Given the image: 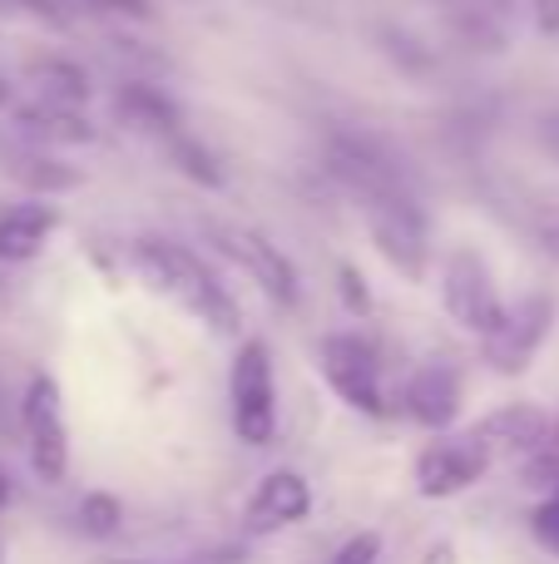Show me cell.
Instances as JSON below:
<instances>
[{"label":"cell","mask_w":559,"mask_h":564,"mask_svg":"<svg viewBox=\"0 0 559 564\" xmlns=\"http://www.w3.org/2000/svg\"><path fill=\"white\" fill-rule=\"evenodd\" d=\"M129 263L134 273L158 292V297L178 302L194 322H204L218 337H233L238 332V307L228 297V288L208 273V263L198 253H188L184 243H168V238H139L129 248Z\"/></svg>","instance_id":"1"},{"label":"cell","mask_w":559,"mask_h":564,"mask_svg":"<svg viewBox=\"0 0 559 564\" xmlns=\"http://www.w3.org/2000/svg\"><path fill=\"white\" fill-rule=\"evenodd\" d=\"M357 208L366 218L376 253L396 268L406 282H421L426 263H431V238H426V214L406 184H382L357 194Z\"/></svg>","instance_id":"2"},{"label":"cell","mask_w":559,"mask_h":564,"mask_svg":"<svg viewBox=\"0 0 559 564\" xmlns=\"http://www.w3.org/2000/svg\"><path fill=\"white\" fill-rule=\"evenodd\" d=\"M228 401H233V431L243 446L263 451L277 441V381L273 351L263 337H248L228 371Z\"/></svg>","instance_id":"3"},{"label":"cell","mask_w":559,"mask_h":564,"mask_svg":"<svg viewBox=\"0 0 559 564\" xmlns=\"http://www.w3.org/2000/svg\"><path fill=\"white\" fill-rule=\"evenodd\" d=\"M441 307H446V317H451L456 327L475 332V337H485V332L505 317V297H501V288H495V273H491V263H485L475 248L461 243V248L446 253Z\"/></svg>","instance_id":"4"},{"label":"cell","mask_w":559,"mask_h":564,"mask_svg":"<svg viewBox=\"0 0 559 564\" xmlns=\"http://www.w3.org/2000/svg\"><path fill=\"white\" fill-rule=\"evenodd\" d=\"M317 367H322L327 387L362 416H386V387H382V361L376 347L357 332H327L317 347Z\"/></svg>","instance_id":"5"},{"label":"cell","mask_w":559,"mask_h":564,"mask_svg":"<svg viewBox=\"0 0 559 564\" xmlns=\"http://www.w3.org/2000/svg\"><path fill=\"white\" fill-rule=\"evenodd\" d=\"M208 243H213L233 268H243L277 307H297V297H303L297 268L267 234H257V228H248V224H223V218H213V224H208Z\"/></svg>","instance_id":"6"},{"label":"cell","mask_w":559,"mask_h":564,"mask_svg":"<svg viewBox=\"0 0 559 564\" xmlns=\"http://www.w3.org/2000/svg\"><path fill=\"white\" fill-rule=\"evenodd\" d=\"M20 426H25L35 476L45 486H59L69 476V426H65V401H59L55 377H30L25 401H20Z\"/></svg>","instance_id":"7"},{"label":"cell","mask_w":559,"mask_h":564,"mask_svg":"<svg viewBox=\"0 0 559 564\" xmlns=\"http://www.w3.org/2000/svg\"><path fill=\"white\" fill-rule=\"evenodd\" d=\"M550 327H555V302L545 297V292H525V297L515 302V307H505V317L481 337L485 361H491L501 377H520V371L535 361V351L545 347Z\"/></svg>","instance_id":"8"},{"label":"cell","mask_w":559,"mask_h":564,"mask_svg":"<svg viewBox=\"0 0 559 564\" xmlns=\"http://www.w3.org/2000/svg\"><path fill=\"white\" fill-rule=\"evenodd\" d=\"M485 470H491V460H485V451L465 431L461 436H441L416 456V490L426 500H451L461 490H471Z\"/></svg>","instance_id":"9"},{"label":"cell","mask_w":559,"mask_h":564,"mask_svg":"<svg viewBox=\"0 0 559 564\" xmlns=\"http://www.w3.org/2000/svg\"><path fill=\"white\" fill-rule=\"evenodd\" d=\"M465 436L485 451L491 466L495 460H525L550 436V411L535 406V401H511V406H495L491 416H481Z\"/></svg>","instance_id":"10"},{"label":"cell","mask_w":559,"mask_h":564,"mask_svg":"<svg viewBox=\"0 0 559 564\" xmlns=\"http://www.w3.org/2000/svg\"><path fill=\"white\" fill-rule=\"evenodd\" d=\"M307 510H313V486L297 470H267L243 506V535L263 540L277 530H293L307 520Z\"/></svg>","instance_id":"11"},{"label":"cell","mask_w":559,"mask_h":564,"mask_svg":"<svg viewBox=\"0 0 559 564\" xmlns=\"http://www.w3.org/2000/svg\"><path fill=\"white\" fill-rule=\"evenodd\" d=\"M461 401H465V387H461V371L451 367V361H426V367L412 371V381H406V416L416 421V426L426 431H451L456 416H461Z\"/></svg>","instance_id":"12"},{"label":"cell","mask_w":559,"mask_h":564,"mask_svg":"<svg viewBox=\"0 0 559 564\" xmlns=\"http://www.w3.org/2000/svg\"><path fill=\"white\" fill-rule=\"evenodd\" d=\"M55 228H59V208L45 204V198L0 208V263H30L55 238Z\"/></svg>","instance_id":"13"},{"label":"cell","mask_w":559,"mask_h":564,"mask_svg":"<svg viewBox=\"0 0 559 564\" xmlns=\"http://www.w3.org/2000/svg\"><path fill=\"white\" fill-rule=\"evenodd\" d=\"M0 169H6L15 184H25L30 194H40V198L65 194V188L79 184L75 169H65L55 154H50V149L30 144V139H20V134H10V144L0 149Z\"/></svg>","instance_id":"14"},{"label":"cell","mask_w":559,"mask_h":564,"mask_svg":"<svg viewBox=\"0 0 559 564\" xmlns=\"http://www.w3.org/2000/svg\"><path fill=\"white\" fill-rule=\"evenodd\" d=\"M451 30L475 50H505L511 40V0H436Z\"/></svg>","instance_id":"15"},{"label":"cell","mask_w":559,"mask_h":564,"mask_svg":"<svg viewBox=\"0 0 559 564\" xmlns=\"http://www.w3.org/2000/svg\"><path fill=\"white\" fill-rule=\"evenodd\" d=\"M10 129H15L20 139H30V144H40V149H50V144H89V139H95V129H89V119L79 115V109L45 105V99L20 105Z\"/></svg>","instance_id":"16"},{"label":"cell","mask_w":559,"mask_h":564,"mask_svg":"<svg viewBox=\"0 0 559 564\" xmlns=\"http://www.w3.org/2000/svg\"><path fill=\"white\" fill-rule=\"evenodd\" d=\"M114 109H119V119H124L129 129L154 134L158 144H168L174 134H184V115H178V105L154 85H124L119 89V99H114Z\"/></svg>","instance_id":"17"},{"label":"cell","mask_w":559,"mask_h":564,"mask_svg":"<svg viewBox=\"0 0 559 564\" xmlns=\"http://www.w3.org/2000/svg\"><path fill=\"white\" fill-rule=\"evenodd\" d=\"M25 79L35 85V99L45 105H65V109H79L89 99V79L75 59H59V55H45V59H30L25 65Z\"/></svg>","instance_id":"18"},{"label":"cell","mask_w":559,"mask_h":564,"mask_svg":"<svg viewBox=\"0 0 559 564\" xmlns=\"http://www.w3.org/2000/svg\"><path fill=\"white\" fill-rule=\"evenodd\" d=\"M164 149H168V159H174V164L184 169L188 178H194V184H204V188H223V169H218V159L208 154V149L198 144V139L188 134V129H184V134L168 139Z\"/></svg>","instance_id":"19"},{"label":"cell","mask_w":559,"mask_h":564,"mask_svg":"<svg viewBox=\"0 0 559 564\" xmlns=\"http://www.w3.org/2000/svg\"><path fill=\"white\" fill-rule=\"evenodd\" d=\"M119 520H124V510H119V500L105 496V490H89V496L79 500V530H85V535H95V540L114 535Z\"/></svg>","instance_id":"20"},{"label":"cell","mask_w":559,"mask_h":564,"mask_svg":"<svg viewBox=\"0 0 559 564\" xmlns=\"http://www.w3.org/2000/svg\"><path fill=\"white\" fill-rule=\"evenodd\" d=\"M530 535L540 540V550H550V555L559 560V486L545 490V500L535 506L530 516Z\"/></svg>","instance_id":"21"},{"label":"cell","mask_w":559,"mask_h":564,"mask_svg":"<svg viewBox=\"0 0 559 564\" xmlns=\"http://www.w3.org/2000/svg\"><path fill=\"white\" fill-rule=\"evenodd\" d=\"M376 560H382V535H376V530H362V535L347 540L327 564H376Z\"/></svg>","instance_id":"22"},{"label":"cell","mask_w":559,"mask_h":564,"mask_svg":"<svg viewBox=\"0 0 559 564\" xmlns=\"http://www.w3.org/2000/svg\"><path fill=\"white\" fill-rule=\"evenodd\" d=\"M342 297H347V307H352V312H366V307H372V292L362 288V278H357L352 263H342Z\"/></svg>","instance_id":"23"},{"label":"cell","mask_w":559,"mask_h":564,"mask_svg":"<svg viewBox=\"0 0 559 564\" xmlns=\"http://www.w3.org/2000/svg\"><path fill=\"white\" fill-rule=\"evenodd\" d=\"M530 6V20L540 35H559V0H525Z\"/></svg>","instance_id":"24"},{"label":"cell","mask_w":559,"mask_h":564,"mask_svg":"<svg viewBox=\"0 0 559 564\" xmlns=\"http://www.w3.org/2000/svg\"><path fill=\"white\" fill-rule=\"evenodd\" d=\"M540 144L559 159V115H545V119H540Z\"/></svg>","instance_id":"25"},{"label":"cell","mask_w":559,"mask_h":564,"mask_svg":"<svg viewBox=\"0 0 559 564\" xmlns=\"http://www.w3.org/2000/svg\"><path fill=\"white\" fill-rule=\"evenodd\" d=\"M6 500H10V480H6V470H0V510H6Z\"/></svg>","instance_id":"26"},{"label":"cell","mask_w":559,"mask_h":564,"mask_svg":"<svg viewBox=\"0 0 559 564\" xmlns=\"http://www.w3.org/2000/svg\"><path fill=\"white\" fill-rule=\"evenodd\" d=\"M10 105V85H6V79H0V109H6Z\"/></svg>","instance_id":"27"},{"label":"cell","mask_w":559,"mask_h":564,"mask_svg":"<svg viewBox=\"0 0 559 564\" xmlns=\"http://www.w3.org/2000/svg\"><path fill=\"white\" fill-rule=\"evenodd\" d=\"M124 564H149V560H124Z\"/></svg>","instance_id":"28"}]
</instances>
